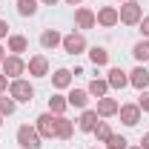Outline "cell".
<instances>
[{"label": "cell", "mask_w": 149, "mask_h": 149, "mask_svg": "<svg viewBox=\"0 0 149 149\" xmlns=\"http://www.w3.org/2000/svg\"><path fill=\"white\" fill-rule=\"evenodd\" d=\"M118 17H120V23H126V26H135V23H141V17H143V9H141V3L129 0L126 6H120Z\"/></svg>", "instance_id": "6da1fadb"}, {"label": "cell", "mask_w": 149, "mask_h": 149, "mask_svg": "<svg viewBox=\"0 0 149 149\" xmlns=\"http://www.w3.org/2000/svg\"><path fill=\"white\" fill-rule=\"evenodd\" d=\"M17 143L23 149H40V135H37V129L23 123V126L17 129Z\"/></svg>", "instance_id": "7a4b0ae2"}, {"label": "cell", "mask_w": 149, "mask_h": 149, "mask_svg": "<svg viewBox=\"0 0 149 149\" xmlns=\"http://www.w3.org/2000/svg\"><path fill=\"white\" fill-rule=\"evenodd\" d=\"M9 95L15 97V100H23V103H29L32 97H35V89L26 83V80H20V77H15L12 80V86H9Z\"/></svg>", "instance_id": "3957f363"}, {"label": "cell", "mask_w": 149, "mask_h": 149, "mask_svg": "<svg viewBox=\"0 0 149 149\" xmlns=\"http://www.w3.org/2000/svg\"><path fill=\"white\" fill-rule=\"evenodd\" d=\"M118 112H120V120H123L126 126H135V123L141 120V106H138V103H123Z\"/></svg>", "instance_id": "277c9868"}, {"label": "cell", "mask_w": 149, "mask_h": 149, "mask_svg": "<svg viewBox=\"0 0 149 149\" xmlns=\"http://www.w3.org/2000/svg\"><path fill=\"white\" fill-rule=\"evenodd\" d=\"M35 129H37V135H40V138H52V135H55V115H52V112L40 115Z\"/></svg>", "instance_id": "5b68a950"}, {"label": "cell", "mask_w": 149, "mask_h": 149, "mask_svg": "<svg viewBox=\"0 0 149 149\" xmlns=\"http://www.w3.org/2000/svg\"><path fill=\"white\" fill-rule=\"evenodd\" d=\"M3 72H6V77H17V74L26 72V63H23L17 55H15V57H6V60H3Z\"/></svg>", "instance_id": "8992f818"}, {"label": "cell", "mask_w": 149, "mask_h": 149, "mask_svg": "<svg viewBox=\"0 0 149 149\" xmlns=\"http://www.w3.org/2000/svg\"><path fill=\"white\" fill-rule=\"evenodd\" d=\"M63 49L69 52V55H77V52H83L86 49V40H83V35H66L63 37Z\"/></svg>", "instance_id": "52a82bcc"}, {"label": "cell", "mask_w": 149, "mask_h": 149, "mask_svg": "<svg viewBox=\"0 0 149 149\" xmlns=\"http://www.w3.org/2000/svg\"><path fill=\"white\" fill-rule=\"evenodd\" d=\"M29 74H35V77H46L49 74V60L43 55H35L29 60Z\"/></svg>", "instance_id": "ba28073f"}, {"label": "cell", "mask_w": 149, "mask_h": 149, "mask_svg": "<svg viewBox=\"0 0 149 149\" xmlns=\"http://www.w3.org/2000/svg\"><path fill=\"white\" fill-rule=\"evenodd\" d=\"M72 132H74V126H72V120H66L63 115H55V135L57 138H72Z\"/></svg>", "instance_id": "9c48e42d"}, {"label": "cell", "mask_w": 149, "mask_h": 149, "mask_svg": "<svg viewBox=\"0 0 149 149\" xmlns=\"http://www.w3.org/2000/svg\"><path fill=\"white\" fill-rule=\"evenodd\" d=\"M129 83L135 86V89H146V83H149V72L143 69V66L132 69V72H129Z\"/></svg>", "instance_id": "30bf717a"}, {"label": "cell", "mask_w": 149, "mask_h": 149, "mask_svg": "<svg viewBox=\"0 0 149 149\" xmlns=\"http://www.w3.org/2000/svg\"><path fill=\"white\" fill-rule=\"evenodd\" d=\"M106 83H109L112 89H123V86L129 83V77H126L123 69H118V66H115V69H109V80H106Z\"/></svg>", "instance_id": "8fae6325"}, {"label": "cell", "mask_w": 149, "mask_h": 149, "mask_svg": "<svg viewBox=\"0 0 149 149\" xmlns=\"http://www.w3.org/2000/svg\"><path fill=\"white\" fill-rule=\"evenodd\" d=\"M66 103H69V106H77V109H86V103H89V92H83V89H72L69 97H66Z\"/></svg>", "instance_id": "7c38bea8"}, {"label": "cell", "mask_w": 149, "mask_h": 149, "mask_svg": "<svg viewBox=\"0 0 149 149\" xmlns=\"http://www.w3.org/2000/svg\"><path fill=\"white\" fill-rule=\"evenodd\" d=\"M118 109H120V106H118V100H112V97H100V100H97V115H100V118H112Z\"/></svg>", "instance_id": "4fadbf2b"}, {"label": "cell", "mask_w": 149, "mask_h": 149, "mask_svg": "<svg viewBox=\"0 0 149 149\" xmlns=\"http://www.w3.org/2000/svg\"><path fill=\"white\" fill-rule=\"evenodd\" d=\"M118 9H112V6H103V9H100V12H97V23H100V26H115V23H118Z\"/></svg>", "instance_id": "5bb4252c"}, {"label": "cell", "mask_w": 149, "mask_h": 149, "mask_svg": "<svg viewBox=\"0 0 149 149\" xmlns=\"http://www.w3.org/2000/svg\"><path fill=\"white\" fill-rule=\"evenodd\" d=\"M74 20H77V26H80V29H92L95 23H97V17H95V15L89 12V9H77Z\"/></svg>", "instance_id": "9a60e30c"}, {"label": "cell", "mask_w": 149, "mask_h": 149, "mask_svg": "<svg viewBox=\"0 0 149 149\" xmlns=\"http://www.w3.org/2000/svg\"><path fill=\"white\" fill-rule=\"evenodd\" d=\"M57 43H63V37L57 35L55 29H46V32L40 35V46H43V49H55Z\"/></svg>", "instance_id": "2e32d148"}, {"label": "cell", "mask_w": 149, "mask_h": 149, "mask_svg": "<svg viewBox=\"0 0 149 149\" xmlns=\"http://www.w3.org/2000/svg\"><path fill=\"white\" fill-rule=\"evenodd\" d=\"M97 123H100V120H97V112H92V109L83 112V118H80V129H83V132H92Z\"/></svg>", "instance_id": "e0dca14e"}, {"label": "cell", "mask_w": 149, "mask_h": 149, "mask_svg": "<svg viewBox=\"0 0 149 149\" xmlns=\"http://www.w3.org/2000/svg\"><path fill=\"white\" fill-rule=\"evenodd\" d=\"M89 60H92L95 66H106V63H109V52H106L103 46H95L92 52H89Z\"/></svg>", "instance_id": "ac0fdd59"}, {"label": "cell", "mask_w": 149, "mask_h": 149, "mask_svg": "<svg viewBox=\"0 0 149 149\" xmlns=\"http://www.w3.org/2000/svg\"><path fill=\"white\" fill-rule=\"evenodd\" d=\"M52 83H55V89H66V86L72 83V72H69V69H57L55 77H52Z\"/></svg>", "instance_id": "d6986e66"}, {"label": "cell", "mask_w": 149, "mask_h": 149, "mask_svg": "<svg viewBox=\"0 0 149 149\" xmlns=\"http://www.w3.org/2000/svg\"><path fill=\"white\" fill-rule=\"evenodd\" d=\"M9 49H12V52H26V49H29V40L23 35H12L9 37Z\"/></svg>", "instance_id": "ffe728a7"}, {"label": "cell", "mask_w": 149, "mask_h": 149, "mask_svg": "<svg viewBox=\"0 0 149 149\" xmlns=\"http://www.w3.org/2000/svg\"><path fill=\"white\" fill-rule=\"evenodd\" d=\"M95 138H97V141H100V143H106V141H109L112 135H115V132L109 129V123H103V120H100V123H97V126H95Z\"/></svg>", "instance_id": "44dd1931"}, {"label": "cell", "mask_w": 149, "mask_h": 149, "mask_svg": "<svg viewBox=\"0 0 149 149\" xmlns=\"http://www.w3.org/2000/svg\"><path fill=\"white\" fill-rule=\"evenodd\" d=\"M17 12L23 15V17L35 15V12H37V0H17Z\"/></svg>", "instance_id": "7402d4cb"}, {"label": "cell", "mask_w": 149, "mask_h": 149, "mask_svg": "<svg viewBox=\"0 0 149 149\" xmlns=\"http://www.w3.org/2000/svg\"><path fill=\"white\" fill-rule=\"evenodd\" d=\"M132 55H135V60H149V40H141V43H135Z\"/></svg>", "instance_id": "603a6c76"}, {"label": "cell", "mask_w": 149, "mask_h": 149, "mask_svg": "<svg viewBox=\"0 0 149 149\" xmlns=\"http://www.w3.org/2000/svg\"><path fill=\"white\" fill-rule=\"evenodd\" d=\"M106 89H109L106 80H92V83H89V95H95V97H103Z\"/></svg>", "instance_id": "cb8c5ba5"}, {"label": "cell", "mask_w": 149, "mask_h": 149, "mask_svg": "<svg viewBox=\"0 0 149 149\" xmlns=\"http://www.w3.org/2000/svg\"><path fill=\"white\" fill-rule=\"evenodd\" d=\"M49 106H52V112H55V115H63V109H66L69 103H66V97L55 95V97H49Z\"/></svg>", "instance_id": "d4e9b609"}, {"label": "cell", "mask_w": 149, "mask_h": 149, "mask_svg": "<svg viewBox=\"0 0 149 149\" xmlns=\"http://www.w3.org/2000/svg\"><path fill=\"white\" fill-rule=\"evenodd\" d=\"M15 112V97H0V115H12Z\"/></svg>", "instance_id": "484cf974"}, {"label": "cell", "mask_w": 149, "mask_h": 149, "mask_svg": "<svg viewBox=\"0 0 149 149\" xmlns=\"http://www.w3.org/2000/svg\"><path fill=\"white\" fill-rule=\"evenodd\" d=\"M106 143H109V149H126V138L123 135H112Z\"/></svg>", "instance_id": "4316f807"}, {"label": "cell", "mask_w": 149, "mask_h": 149, "mask_svg": "<svg viewBox=\"0 0 149 149\" xmlns=\"http://www.w3.org/2000/svg\"><path fill=\"white\" fill-rule=\"evenodd\" d=\"M138 106H141V112H149V92H143V95H141Z\"/></svg>", "instance_id": "83f0119b"}, {"label": "cell", "mask_w": 149, "mask_h": 149, "mask_svg": "<svg viewBox=\"0 0 149 149\" xmlns=\"http://www.w3.org/2000/svg\"><path fill=\"white\" fill-rule=\"evenodd\" d=\"M141 32L149 37V17H141Z\"/></svg>", "instance_id": "f1b7e54d"}, {"label": "cell", "mask_w": 149, "mask_h": 149, "mask_svg": "<svg viewBox=\"0 0 149 149\" xmlns=\"http://www.w3.org/2000/svg\"><path fill=\"white\" fill-rule=\"evenodd\" d=\"M6 32H9V23H6V20H0V37H6Z\"/></svg>", "instance_id": "f546056e"}, {"label": "cell", "mask_w": 149, "mask_h": 149, "mask_svg": "<svg viewBox=\"0 0 149 149\" xmlns=\"http://www.w3.org/2000/svg\"><path fill=\"white\" fill-rule=\"evenodd\" d=\"M6 92V74H0V95Z\"/></svg>", "instance_id": "4dcf8cb0"}, {"label": "cell", "mask_w": 149, "mask_h": 149, "mask_svg": "<svg viewBox=\"0 0 149 149\" xmlns=\"http://www.w3.org/2000/svg\"><path fill=\"white\" fill-rule=\"evenodd\" d=\"M141 146H143V149H149V135H143V138H141Z\"/></svg>", "instance_id": "1f68e13d"}, {"label": "cell", "mask_w": 149, "mask_h": 149, "mask_svg": "<svg viewBox=\"0 0 149 149\" xmlns=\"http://www.w3.org/2000/svg\"><path fill=\"white\" fill-rule=\"evenodd\" d=\"M3 60H6V55H3V46H0V63H3Z\"/></svg>", "instance_id": "d6a6232c"}, {"label": "cell", "mask_w": 149, "mask_h": 149, "mask_svg": "<svg viewBox=\"0 0 149 149\" xmlns=\"http://www.w3.org/2000/svg\"><path fill=\"white\" fill-rule=\"evenodd\" d=\"M43 3H49V6H52V3H57V0H43Z\"/></svg>", "instance_id": "836d02e7"}, {"label": "cell", "mask_w": 149, "mask_h": 149, "mask_svg": "<svg viewBox=\"0 0 149 149\" xmlns=\"http://www.w3.org/2000/svg\"><path fill=\"white\" fill-rule=\"evenodd\" d=\"M66 3H72V6H74V3H80V0H66Z\"/></svg>", "instance_id": "e575fe53"}, {"label": "cell", "mask_w": 149, "mask_h": 149, "mask_svg": "<svg viewBox=\"0 0 149 149\" xmlns=\"http://www.w3.org/2000/svg\"><path fill=\"white\" fill-rule=\"evenodd\" d=\"M132 149H143V146H132Z\"/></svg>", "instance_id": "d590c367"}, {"label": "cell", "mask_w": 149, "mask_h": 149, "mask_svg": "<svg viewBox=\"0 0 149 149\" xmlns=\"http://www.w3.org/2000/svg\"><path fill=\"white\" fill-rule=\"evenodd\" d=\"M92 149H97V146H92Z\"/></svg>", "instance_id": "8d00e7d4"}, {"label": "cell", "mask_w": 149, "mask_h": 149, "mask_svg": "<svg viewBox=\"0 0 149 149\" xmlns=\"http://www.w3.org/2000/svg\"><path fill=\"white\" fill-rule=\"evenodd\" d=\"M0 123H3V120H0Z\"/></svg>", "instance_id": "74e56055"}]
</instances>
